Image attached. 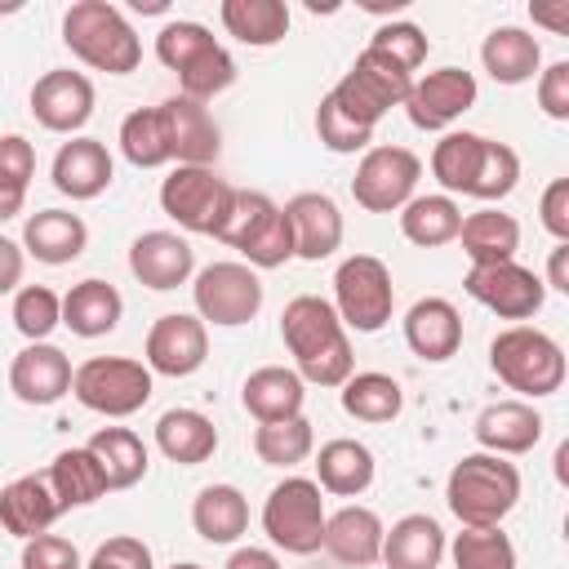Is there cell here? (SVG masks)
I'll list each match as a JSON object with an SVG mask.
<instances>
[{"mask_svg":"<svg viewBox=\"0 0 569 569\" xmlns=\"http://www.w3.org/2000/svg\"><path fill=\"white\" fill-rule=\"evenodd\" d=\"M280 338L293 356V373L311 387H342L356 373L351 338H347L333 302L320 293H298L284 302Z\"/></svg>","mask_w":569,"mask_h":569,"instance_id":"cell-1","label":"cell"},{"mask_svg":"<svg viewBox=\"0 0 569 569\" xmlns=\"http://www.w3.org/2000/svg\"><path fill=\"white\" fill-rule=\"evenodd\" d=\"M445 502H449V511L458 516L462 529H493L520 502V471H516V462H507L498 453H485V449L462 453L449 467Z\"/></svg>","mask_w":569,"mask_h":569,"instance_id":"cell-2","label":"cell"},{"mask_svg":"<svg viewBox=\"0 0 569 569\" xmlns=\"http://www.w3.org/2000/svg\"><path fill=\"white\" fill-rule=\"evenodd\" d=\"M62 44L107 76H129L142 62V40L111 0H76L62 13Z\"/></svg>","mask_w":569,"mask_h":569,"instance_id":"cell-3","label":"cell"},{"mask_svg":"<svg viewBox=\"0 0 569 569\" xmlns=\"http://www.w3.org/2000/svg\"><path fill=\"white\" fill-rule=\"evenodd\" d=\"M489 369L520 396H556L565 387V351L551 333L533 325H511L489 342Z\"/></svg>","mask_w":569,"mask_h":569,"instance_id":"cell-4","label":"cell"},{"mask_svg":"<svg viewBox=\"0 0 569 569\" xmlns=\"http://www.w3.org/2000/svg\"><path fill=\"white\" fill-rule=\"evenodd\" d=\"M325 493L311 476H284L262 502V533L289 556H316L325 547Z\"/></svg>","mask_w":569,"mask_h":569,"instance_id":"cell-5","label":"cell"},{"mask_svg":"<svg viewBox=\"0 0 569 569\" xmlns=\"http://www.w3.org/2000/svg\"><path fill=\"white\" fill-rule=\"evenodd\" d=\"M156 373L133 356H89L71 373V396L102 418H133L151 400Z\"/></svg>","mask_w":569,"mask_h":569,"instance_id":"cell-6","label":"cell"},{"mask_svg":"<svg viewBox=\"0 0 569 569\" xmlns=\"http://www.w3.org/2000/svg\"><path fill=\"white\" fill-rule=\"evenodd\" d=\"M333 311H338L342 329H356V333L387 329V320L396 311V284H391L387 262L373 253L342 258L333 271Z\"/></svg>","mask_w":569,"mask_h":569,"instance_id":"cell-7","label":"cell"},{"mask_svg":"<svg viewBox=\"0 0 569 569\" xmlns=\"http://www.w3.org/2000/svg\"><path fill=\"white\" fill-rule=\"evenodd\" d=\"M236 187L218 178L209 164H173V173L160 182V209L196 236H218Z\"/></svg>","mask_w":569,"mask_h":569,"instance_id":"cell-8","label":"cell"},{"mask_svg":"<svg viewBox=\"0 0 569 569\" xmlns=\"http://www.w3.org/2000/svg\"><path fill=\"white\" fill-rule=\"evenodd\" d=\"M413 76H405L400 67H391L387 58H378L373 49H360V58L351 62V71L329 89V98L365 129H378V120L391 107H405Z\"/></svg>","mask_w":569,"mask_h":569,"instance_id":"cell-9","label":"cell"},{"mask_svg":"<svg viewBox=\"0 0 569 569\" xmlns=\"http://www.w3.org/2000/svg\"><path fill=\"white\" fill-rule=\"evenodd\" d=\"M191 298H196V316L204 325L240 329L262 311L267 293H262V280H258L253 267H244V262H209L196 276Z\"/></svg>","mask_w":569,"mask_h":569,"instance_id":"cell-10","label":"cell"},{"mask_svg":"<svg viewBox=\"0 0 569 569\" xmlns=\"http://www.w3.org/2000/svg\"><path fill=\"white\" fill-rule=\"evenodd\" d=\"M422 178V160L409 147H369L356 164L351 196L369 213H400Z\"/></svg>","mask_w":569,"mask_h":569,"instance_id":"cell-11","label":"cell"},{"mask_svg":"<svg viewBox=\"0 0 569 569\" xmlns=\"http://www.w3.org/2000/svg\"><path fill=\"white\" fill-rule=\"evenodd\" d=\"M467 298H476L485 311H493L498 320H529L542 311L547 302V284L542 276H533L529 267H520L516 258L511 262H493V267H471L467 280H462Z\"/></svg>","mask_w":569,"mask_h":569,"instance_id":"cell-12","label":"cell"},{"mask_svg":"<svg viewBox=\"0 0 569 569\" xmlns=\"http://www.w3.org/2000/svg\"><path fill=\"white\" fill-rule=\"evenodd\" d=\"M142 365L164 378H191L209 360V325L191 311H164L142 342Z\"/></svg>","mask_w":569,"mask_h":569,"instance_id":"cell-13","label":"cell"},{"mask_svg":"<svg viewBox=\"0 0 569 569\" xmlns=\"http://www.w3.org/2000/svg\"><path fill=\"white\" fill-rule=\"evenodd\" d=\"M476 76L462 71V67H440V71H427L422 80L409 84V98H405V111H409V124L422 129V133H436V129H449L458 116H467L476 107Z\"/></svg>","mask_w":569,"mask_h":569,"instance_id":"cell-14","label":"cell"},{"mask_svg":"<svg viewBox=\"0 0 569 569\" xmlns=\"http://www.w3.org/2000/svg\"><path fill=\"white\" fill-rule=\"evenodd\" d=\"M93 80L71 67H53L31 84V116L49 133H80L93 116Z\"/></svg>","mask_w":569,"mask_h":569,"instance_id":"cell-15","label":"cell"},{"mask_svg":"<svg viewBox=\"0 0 569 569\" xmlns=\"http://www.w3.org/2000/svg\"><path fill=\"white\" fill-rule=\"evenodd\" d=\"M156 107H160L169 160L173 164H209L213 169V160L222 151V129H218L213 111L204 102H196V98H182V93H173V98H164Z\"/></svg>","mask_w":569,"mask_h":569,"instance_id":"cell-16","label":"cell"},{"mask_svg":"<svg viewBox=\"0 0 569 569\" xmlns=\"http://www.w3.org/2000/svg\"><path fill=\"white\" fill-rule=\"evenodd\" d=\"M71 356L53 342H27L13 360H9V391L22 400V405H58L67 391H71Z\"/></svg>","mask_w":569,"mask_h":569,"instance_id":"cell-17","label":"cell"},{"mask_svg":"<svg viewBox=\"0 0 569 569\" xmlns=\"http://www.w3.org/2000/svg\"><path fill=\"white\" fill-rule=\"evenodd\" d=\"M129 271L138 284L164 293V289H178L191 280L196 271V249L178 236V231H142L133 244H129Z\"/></svg>","mask_w":569,"mask_h":569,"instance_id":"cell-18","label":"cell"},{"mask_svg":"<svg viewBox=\"0 0 569 569\" xmlns=\"http://www.w3.org/2000/svg\"><path fill=\"white\" fill-rule=\"evenodd\" d=\"M289 227H293V258L320 262L342 244V209L325 191H298L289 204H280Z\"/></svg>","mask_w":569,"mask_h":569,"instance_id":"cell-19","label":"cell"},{"mask_svg":"<svg viewBox=\"0 0 569 569\" xmlns=\"http://www.w3.org/2000/svg\"><path fill=\"white\" fill-rule=\"evenodd\" d=\"M49 178H53V187H58L62 196H71V200H98V196L111 187V178H116V160H111V151H107L98 138L76 133L71 142L58 147Z\"/></svg>","mask_w":569,"mask_h":569,"instance_id":"cell-20","label":"cell"},{"mask_svg":"<svg viewBox=\"0 0 569 569\" xmlns=\"http://www.w3.org/2000/svg\"><path fill=\"white\" fill-rule=\"evenodd\" d=\"M471 431H476V445L485 453L516 458V453H529L542 440V413L529 400H493V405L480 409Z\"/></svg>","mask_w":569,"mask_h":569,"instance_id":"cell-21","label":"cell"},{"mask_svg":"<svg viewBox=\"0 0 569 569\" xmlns=\"http://www.w3.org/2000/svg\"><path fill=\"white\" fill-rule=\"evenodd\" d=\"M382 516L373 507H360V502H347L338 507L329 520H325V551L338 560V565H351V569H369L382 560Z\"/></svg>","mask_w":569,"mask_h":569,"instance_id":"cell-22","label":"cell"},{"mask_svg":"<svg viewBox=\"0 0 569 569\" xmlns=\"http://www.w3.org/2000/svg\"><path fill=\"white\" fill-rule=\"evenodd\" d=\"M405 342L418 360H449L458 356L462 347V316L449 298H418L409 311H405Z\"/></svg>","mask_w":569,"mask_h":569,"instance_id":"cell-23","label":"cell"},{"mask_svg":"<svg viewBox=\"0 0 569 569\" xmlns=\"http://www.w3.org/2000/svg\"><path fill=\"white\" fill-rule=\"evenodd\" d=\"M84 244H89V227L71 209H40L22 227V253H31L44 267L76 262L84 253Z\"/></svg>","mask_w":569,"mask_h":569,"instance_id":"cell-24","label":"cell"},{"mask_svg":"<svg viewBox=\"0 0 569 569\" xmlns=\"http://www.w3.org/2000/svg\"><path fill=\"white\" fill-rule=\"evenodd\" d=\"M58 516H62V507L44 476H18L0 489V529L22 542L36 533H49Z\"/></svg>","mask_w":569,"mask_h":569,"instance_id":"cell-25","label":"cell"},{"mask_svg":"<svg viewBox=\"0 0 569 569\" xmlns=\"http://www.w3.org/2000/svg\"><path fill=\"white\" fill-rule=\"evenodd\" d=\"M445 547H449V538H445L440 520L427 511H413V516H400L382 533V565L387 569H440Z\"/></svg>","mask_w":569,"mask_h":569,"instance_id":"cell-26","label":"cell"},{"mask_svg":"<svg viewBox=\"0 0 569 569\" xmlns=\"http://www.w3.org/2000/svg\"><path fill=\"white\" fill-rule=\"evenodd\" d=\"M302 400H307V382L284 369V365H262L244 378L240 387V405L253 422H284V418H298L302 413Z\"/></svg>","mask_w":569,"mask_h":569,"instance_id":"cell-27","label":"cell"},{"mask_svg":"<svg viewBox=\"0 0 569 569\" xmlns=\"http://www.w3.org/2000/svg\"><path fill=\"white\" fill-rule=\"evenodd\" d=\"M373 471H378L373 449L351 436L325 440L316 453V485L320 493H333V498H360L373 485Z\"/></svg>","mask_w":569,"mask_h":569,"instance_id":"cell-28","label":"cell"},{"mask_svg":"<svg viewBox=\"0 0 569 569\" xmlns=\"http://www.w3.org/2000/svg\"><path fill=\"white\" fill-rule=\"evenodd\" d=\"M124 316V298L116 284L89 276L80 284H71L62 293V325L76 333V338H107Z\"/></svg>","mask_w":569,"mask_h":569,"instance_id":"cell-29","label":"cell"},{"mask_svg":"<svg viewBox=\"0 0 569 569\" xmlns=\"http://www.w3.org/2000/svg\"><path fill=\"white\" fill-rule=\"evenodd\" d=\"M191 529L213 547L240 542L249 533V498L236 485H204L191 502Z\"/></svg>","mask_w":569,"mask_h":569,"instance_id":"cell-30","label":"cell"},{"mask_svg":"<svg viewBox=\"0 0 569 569\" xmlns=\"http://www.w3.org/2000/svg\"><path fill=\"white\" fill-rule=\"evenodd\" d=\"M156 449L178 467L209 462L218 449V427L200 409H164L156 418Z\"/></svg>","mask_w":569,"mask_h":569,"instance_id":"cell-31","label":"cell"},{"mask_svg":"<svg viewBox=\"0 0 569 569\" xmlns=\"http://www.w3.org/2000/svg\"><path fill=\"white\" fill-rule=\"evenodd\" d=\"M480 62L498 84H525L542 71V44L525 27H493L480 44Z\"/></svg>","mask_w":569,"mask_h":569,"instance_id":"cell-32","label":"cell"},{"mask_svg":"<svg viewBox=\"0 0 569 569\" xmlns=\"http://www.w3.org/2000/svg\"><path fill=\"white\" fill-rule=\"evenodd\" d=\"M458 244L471 258V267H493V262H511L520 249V222L493 204L476 209L462 218L458 227Z\"/></svg>","mask_w":569,"mask_h":569,"instance_id":"cell-33","label":"cell"},{"mask_svg":"<svg viewBox=\"0 0 569 569\" xmlns=\"http://www.w3.org/2000/svg\"><path fill=\"white\" fill-rule=\"evenodd\" d=\"M84 449L98 458V467L107 476V493L111 489H133L151 467V453H147L142 436L129 431V427H98Z\"/></svg>","mask_w":569,"mask_h":569,"instance_id":"cell-34","label":"cell"},{"mask_svg":"<svg viewBox=\"0 0 569 569\" xmlns=\"http://www.w3.org/2000/svg\"><path fill=\"white\" fill-rule=\"evenodd\" d=\"M218 18L227 36H236L249 49H271L289 36V4L284 0H222Z\"/></svg>","mask_w":569,"mask_h":569,"instance_id":"cell-35","label":"cell"},{"mask_svg":"<svg viewBox=\"0 0 569 569\" xmlns=\"http://www.w3.org/2000/svg\"><path fill=\"white\" fill-rule=\"evenodd\" d=\"M338 400H342V413L356 418V422H396L400 409H405V391L391 373H378V369H365V373H351L342 387H338Z\"/></svg>","mask_w":569,"mask_h":569,"instance_id":"cell-36","label":"cell"},{"mask_svg":"<svg viewBox=\"0 0 569 569\" xmlns=\"http://www.w3.org/2000/svg\"><path fill=\"white\" fill-rule=\"evenodd\" d=\"M44 480H49V489H53V498H58L62 511L89 507V502L107 498V476H102L98 458H93L84 445H80V449H62V453L49 462Z\"/></svg>","mask_w":569,"mask_h":569,"instance_id":"cell-37","label":"cell"},{"mask_svg":"<svg viewBox=\"0 0 569 569\" xmlns=\"http://www.w3.org/2000/svg\"><path fill=\"white\" fill-rule=\"evenodd\" d=\"M458 227H462V209L453 196L445 191H431V196H413L405 209H400V231L409 244L418 249H440L449 240H458Z\"/></svg>","mask_w":569,"mask_h":569,"instance_id":"cell-38","label":"cell"},{"mask_svg":"<svg viewBox=\"0 0 569 569\" xmlns=\"http://www.w3.org/2000/svg\"><path fill=\"white\" fill-rule=\"evenodd\" d=\"M480 151H485V133H471V129H449L431 147V178L445 187V196H467L471 191Z\"/></svg>","mask_w":569,"mask_h":569,"instance_id":"cell-39","label":"cell"},{"mask_svg":"<svg viewBox=\"0 0 569 569\" xmlns=\"http://www.w3.org/2000/svg\"><path fill=\"white\" fill-rule=\"evenodd\" d=\"M311 449H316V431H311V422L302 413L284 418V422H258V431H253V453L267 467H284L289 471V467L307 462Z\"/></svg>","mask_w":569,"mask_h":569,"instance_id":"cell-40","label":"cell"},{"mask_svg":"<svg viewBox=\"0 0 569 569\" xmlns=\"http://www.w3.org/2000/svg\"><path fill=\"white\" fill-rule=\"evenodd\" d=\"M120 156L133 169H160L169 164V142L160 124V107H138L120 120Z\"/></svg>","mask_w":569,"mask_h":569,"instance_id":"cell-41","label":"cell"},{"mask_svg":"<svg viewBox=\"0 0 569 569\" xmlns=\"http://www.w3.org/2000/svg\"><path fill=\"white\" fill-rule=\"evenodd\" d=\"M445 551H449L453 569H516V542L502 533V525L462 529V533H453V542Z\"/></svg>","mask_w":569,"mask_h":569,"instance_id":"cell-42","label":"cell"},{"mask_svg":"<svg viewBox=\"0 0 569 569\" xmlns=\"http://www.w3.org/2000/svg\"><path fill=\"white\" fill-rule=\"evenodd\" d=\"M209 49H218V36L204 27V22H191V18H173V22H164L160 31H156V58L173 71V76H182L191 62H200Z\"/></svg>","mask_w":569,"mask_h":569,"instance_id":"cell-43","label":"cell"},{"mask_svg":"<svg viewBox=\"0 0 569 569\" xmlns=\"http://www.w3.org/2000/svg\"><path fill=\"white\" fill-rule=\"evenodd\" d=\"M276 209H280V204H276L271 196L236 187L231 209H227V218H222V227H218V236H213V240H222V244H231L236 253H244V249L253 244V236L276 218Z\"/></svg>","mask_w":569,"mask_h":569,"instance_id":"cell-44","label":"cell"},{"mask_svg":"<svg viewBox=\"0 0 569 569\" xmlns=\"http://www.w3.org/2000/svg\"><path fill=\"white\" fill-rule=\"evenodd\" d=\"M13 329L27 342H49V333L62 325V298L49 284H22L13 293Z\"/></svg>","mask_w":569,"mask_h":569,"instance_id":"cell-45","label":"cell"},{"mask_svg":"<svg viewBox=\"0 0 569 569\" xmlns=\"http://www.w3.org/2000/svg\"><path fill=\"white\" fill-rule=\"evenodd\" d=\"M520 182V156L507 147V142H493L485 138V151H480V164H476V182L467 196L493 204V200H507Z\"/></svg>","mask_w":569,"mask_h":569,"instance_id":"cell-46","label":"cell"},{"mask_svg":"<svg viewBox=\"0 0 569 569\" xmlns=\"http://www.w3.org/2000/svg\"><path fill=\"white\" fill-rule=\"evenodd\" d=\"M365 49H373L378 58H387L391 67H400L405 76H413L427 62V31L418 22H382Z\"/></svg>","mask_w":569,"mask_h":569,"instance_id":"cell-47","label":"cell"},{"mask_svg":"<svg viewBox=\"0 0 569 569\" xmlns=\"http://www.w3.org/2000/svg\"><path fill=\"white\" fill-rule=\"evenodd\" d=\"M316 138H320V147H329L333 156H356V151H369L373 129L356 124V120L325 93L320 107H316Z\"/></svg>","mask_w":569,"mask_h":569,"instance_id":"cell-48","label":"cell"},{"mask_svg":"<svg viewBox=\"0 0 569 569\" xmlns=\"http://www.w3.org/2000/svg\"><path fill=\"white\" fill-rule=\"evenodd\" d=\"M236 84V58L218 44V49H209L200 62H191L182 76H178V89H182V98H196V102H209V98H218V93H227Z\"/></svg>","mask_w":569,"mask_h":569,"instance_id":"cell-49","label":"cell"},{"mask_svg":"<svg viewBox=\"0 0 569 569\" xmlns=\"http://www.w3.org/2000/svg\"><path fill=\"white\" fill-rule=\"evenodd\" d=\"M36 178V147L22 133H4L0 138V187L13 196H27Z\"/></svg>","mask_w":569,"mask_h":569,"instance_id":"cell-50","label":"cell"},{"mask_svg":"<svg viewBox=\"0 0 569 569\" xmlns=\"http://www.w3.org/2000/svg\"><path fill=\"white\" fill-rule=\"evenodd\" d=\"M80 569H156V560H151V547H147L142 538L116 533V538H107Z\"/></svg>","mask_w":569,"mask_h":569,"instance_id":"cell-51","label":"cell"},{"mask_svg":"<svg viewBox=\"0 0 569 569\" xmlns=\"http://www.w3.org/2000/svg\"><path fill=\"white\" fill-rule=\"evenodd\" d=\"M80 551L62 533H36L22 542V569H80Z\"/></svg>","mask_w":569,"mask_h":569,"instance_id":"cell-52","label":"cell"},{"mask_svg":"<svg viewBox=\"0 0 569 569\" xmlns=\"http://www.w3.org/2000/svg\"><path fill=\"white\" fill-rule=\"evenodd\" d=\"M538 111L547 120H569V62H551L538 71Z\"/></svg>","mask_w":569,"mask_h":569,"instance_id":"cell-53","label":"cell"},{"mask_svg":"<svg viewBox=\"0 0 569 569\" xmlns=\"http://www.w3.org/2000/svg\"><path fill=\"white\" fill-rule=\"evenodd\" d=\"M538 218L551 231L556 244H569V178H551L542 200H538Z\"/></svg>","mask_w":569,"mask_h":569,"instance_id":"cell-54","label":"cell"},{"mask_svg":"<svg viewBox=\"0 0 569 569\" xmlns=\"http://www.w3.org/2000/svg\"><path fill=\"white\" fill-rule=\"evenodd\" d=\"M22 267H27V253L18 240L0 236V293H18L22 284Z\"/></svg>","mask_w":569,"mask_h":569,"instance_id":"cell-55","label":"cell"},{"mask_svg":"<svg viewBox=\"0 0 569 569\" xmlns=\"http://www.w3.org/2000/svg\"><path fill=\"white\" fill-rule=\"evenodd\" d=\"M222 569H280V560H276V551H267V547H236Z\"/></svg>","mask_w":569,"mask_h":569,"instance_id":"cell-56","label":"cell"},{"mask_svg":"<svg viewBox=\"0 0 569 569\" xmlns=\"http://www.w3.org/2000/svg\"><path fill=\"white\" fill-rule=\"evenodd\" d=\"M547 289H556V293H569V244H556L551 249V258H547V280H542Z\"/></svg>","mask_w":569,"mask_h":569,"instance_id":"cell-57","label":"cell"},{"mask_svg":"<svg viewBox=\"0 0 569 569\" xmlns=\"http://www.w3.org/2000/svg\"><path fill=\"white\" fill-rule=\"evenodd\" d=\"M529 13H533V22H542L551 31H569V0H560V4H533Z\"/></svg>","mask_w":569,"mask_h":569,"instance_id":"cell-58","label":"cell"},{"mask_svg":"<svg viewBox=\"0 0 569 569\" xmlns=\"http://www.w3.org/2000/svg\"><path fill=\"white\" fill-rule=\"evenodd\" d=\"M22 204H27V196H13V191H4V187H0V222L18 218V213H22Z\"/></svg>","mask_w":569,"mask_h":569,"instance_id":"cell-59","label":"cell"},{"mask_svg":"<svg viewBox=\"0 0 569 569\" xmlns=\"http://www.w3.org/2000/svg\"><path fill=\"white\" fill-rule=\"evenodd\" d=\"M169 569H204V565H196V560H182V565H169Z\"/></svg>","mask_w":569,"mask_h":569,"instance_id":"cell-60","label":"cell"}]
</instances>
